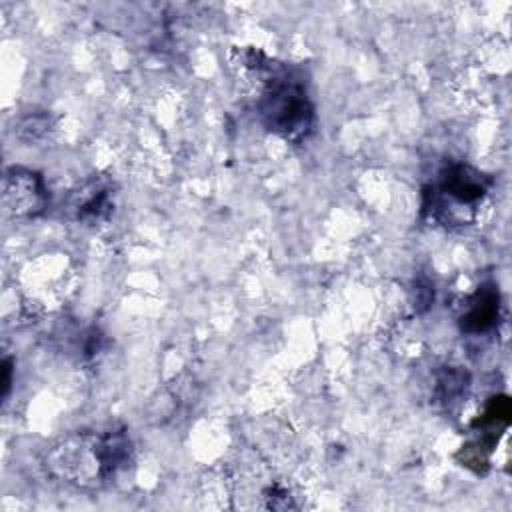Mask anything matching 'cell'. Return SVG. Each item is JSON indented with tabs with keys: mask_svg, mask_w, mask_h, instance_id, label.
<instances>
[{
	"mask_svg": "<svg viewBox=\"0 0 512 512\" xmlns=\"http://www.w3.org/2000/svg\"><path fill=\"white\" fill-rule=\"evenodd\" d=\"M260 122L288 142H302L314 128V106L304 84L284 68L272 70L258 98Z\"/></svg>",
	"mask_w": 512,
	"mask_h": 512,
	"instance_id": "obj_2",
	"label": "cell"
},
{
	"mask_svg": "<svg viewBox=\"0 0 512 512\" xmlns=\"http://www.w3.org/2000/svg\"><path fill=\"white\" fill-rule=\"evenodd\" d=\"M130 456L132 442L124 428L78 430L48 448L44 468L78 490H100L128 466Z\"/></svg>",
	"mask_w": 512,
	"mask_h": 512,
	"instance_id": "obj_1",
	"label": "cell"
},
{
	"mask_svg": "<svg viewBox=\"0 0 512 512\" xmlns=\"http://www.w3.org/2000/svg\"><path fill=\"white\" fill-rule=\"evenodd\" d=\"M492 180L468 164H452L442 174L436 186L426 190L428 202L424 210L442 224H468L476 206L486 198Z\"/></svg>",
	"mask_w": 512,
	"mask_h": 512,
	"instance_id": "obj_3",
	"label": "cell"
},
{
	"mask_svg": "<svg viewBox=\"0 0 512 512\" xmlns=\"http://www.w3.org/2000/svg\"><path fill=\"white\" fill-rule=\"evenodd\" d=\"M2 202L14 218H36L48 206V188L44 178L28 168L12 166L4 174Z\"/></svg>",
	"mask_w": 512,
	"mask_h": 512,
	"instance_id": "obj_4",
	"label": "cell"
},
{
	"mask_svg": "<svg viewBox=\"0 0 512 512\" xmlns=\"http://www.w3.org/2000/svg\"><path fill=\"white\" fill-rule=\"evenodd\" d=\"M114 206V190L112 184L104 178H94L86 182L78 192H74L70 210L74 218L86 224H96L112 212Z\"/></svg>",
	"mask_w": 512,
	"mask_h": 512,
	"instance_id": "obj_5",
	"label": "cell"
},
{
	"mask_svg": "<svg viewBox=\"0 0 512 512\" xmlns=\"http://www.w3.org/2000/svg\"><path fill=\"white\" fill-rule=\"evenodd\" d=\"M50 130V116L44 112H36V114H28L24 116L18 126H16V136L24 142H36L40 138H44Z\"/></svg>",
	"mask_w": 512,
	"mask_h": 512,
	"instance_id": "obj_8",
	"label": "cell"
},
{
	"mask_svg": "<svg viewBox=\"0 0 512 512\" xmlns=\"http://www.w3.org/2000/svg\"><path fill=\"white\" fill-rule=\"evenodd\" d=\"M468 388V374L462 370H444L438 376L436 394L442 402H454Z\"/></svg>",
	"mask_w": 512,
	"mask_h": 512,
	"instance_id": "obj_7",
	"label": "cell"
},
{
	"mask_svg": "<svg viewBox=\"0 0 512 512\" xmlns=\"http://www.w3.org/2000/svg\"><path fill=\"white\" fill-rule=\"evenodd\" d=\"M500 316V296L494 286H482L460 318L462 332L484 334L496 326Z\"/></svg>",
	"mask_w": 512,
	"mask_h": 512,
	"instance_id": "obj_6",
	"label": "cell"
},
{
	"mask_svg": "<svg viewBox=\"0 0 512 512\" xmlns=\"http://www.w3.org/2000/svg\"><path fill=\"white\" fill-rule=\"evenodd\" d=\"M2 372H4V378H2V396H6L8 394V390H10V382H12V362L6 358L4 362H2Z\"/></svg>",
	"mask_w": 512,
	"mask_h": 512,
	"instance_id": "obj_9",
	"label": "cell"
}]
</instances>
